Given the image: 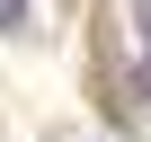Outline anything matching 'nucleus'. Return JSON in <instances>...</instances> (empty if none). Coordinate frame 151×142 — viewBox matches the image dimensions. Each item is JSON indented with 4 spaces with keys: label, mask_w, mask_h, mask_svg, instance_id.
I'll return each mask as SVG.
<instances>
[{
    "label": "nucleus",
    "mask_w": 151,
    "mask_h": 142,
    "mask_svg": "<svg viewBox=\"0 0 151 142\" xmlns=\"http://www.w3.org/2000/svg\"><path fill=\"white\" fill-rule=\"evenodd\" d=\"M0 27H27V0H0Z\"/></svg>",
    "instance_id": "f257e3e1"
},
{
    "label": "nucleus",
    "mask_w": 151,
    "mask_h": 142,
    "mask_svg": "<svg viewBox=\"0 0 151 142\" xmlns=\"http://www.w3.org/2000/svg\"><path fill=\"white\" fill-rule=\"evenodd\" d=\"M133 18H142V44H151V0H133Z\"/></svg>",
    "instance_id": "f03ea898"
}]
</instances>
